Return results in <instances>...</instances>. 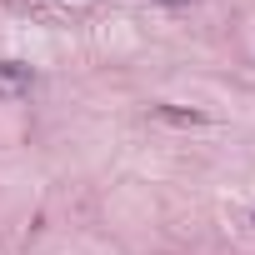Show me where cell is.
<instances>
[{"mask_svg": "<svg viewBox=\"0 0 255 255\" xmlns=\"http://www.w3.org/2000/svg\"><path fill=\"white\" fill-rule=\"evenodd\" d=\"M30 85H35V75H30V65H20V60H0V100H25L30 95Z\"/></svg>", "mask_w": 255, "mask_h": 255, "instance_id": "cell-1", "label": "cell"}, {"mask_svg": "<svg viewBox=\"0 0 255 255\" xmlns=\"http://www.w3.org/2000/svg\"><path fill=\"white\" fill-rule=\"evenodd\" d=\"M155 120H165V125H200L205 115H200V110H175V105H155Z\"/></svg>", "mask_w": 255, "mask_h": 255, "instance_id": "cell-2", "label": "cell"}, {"mask_svg": "<svg viewBox=\"0 0 255 255\" xmlns=\"http://www.w3.org/2000/svg\"><path fill=\"white\" fill-rule=\"evenodd\" d=\"M165 5H190V0H165Z\"/></svg>", "mask_w": 255, "mask_h": 255, "instance_id": "cell-3", "label": "cell"}]
</instances>
